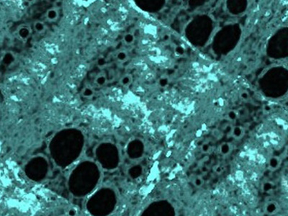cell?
I'll use <instances>...</instances> for the list:
<instances>
[{"instance_id":"6da1fadb","label":"cell","mask_w":288,"mask_h":216,"mask_svg":"<svg viewBox=\"0 0 288 216\" xmlns=\"http://www.w3.org/2000/svg\"><path fill=\"white\" fill-rule=\"evenodd\" d=\"M264 211L268 215H274L279 211V205L274 201H271L267 203L264 207Z\"/></svg>"},{"instance_id":"7a4b0ae2","label":"cell","mask_w":288,"mask_h":216,"mask_svg":"<svg viewBox=\"0 0 288 216\" xmlns=\"http://www.w3.org/2000/svg\"><path fill=\"white\" fill-rule=\"evenodd\" d=\"M279 165H280V160L278 157L274 156V157L270 158L268 162L269 169L272 171H274L276 169L279 168Z\"/></svg>"},{"instance_id":"3957f363","label":"cell","mask_w":288,"mask_h":216,"mask_svg":"<svg viewBox=\"0 0 288 216\" xmlns=\"http://www.w3.org/2000/svg\"><path fill=\"white\" fill-rule=\"evenodd\" d=\"M59 17V12L56 8H51L46 12V17L48 20L55 21Z\"/></svg>"},{"instance_id":"277c9868","label":"cell","mask_w":288,"mask_h":216,"mask_svg":"<svg viewBox=\"0 0 288 216\" xmlns=\"http://www.w3.org/2000/svg\"><path fill=\"white\" fill-rule=\"evenodd\" d=\"M107 82V78L106 75L101 74L98 75L95 79V83L97 85L100 87L104 86Z\"/></svg>"},{"instance_id":"5b68a950","label":"cell","mask_w":288,"mask_h":216,"mask_svg":"<svg viewBox=\"0 0 288 216\" xmlns=\"http://www.w3.org/2000/svg\"><path fill=\"white\" fill-rule=\"evenodd\" d=\"M33 27L34 30L38 33H43L44 30H46V25L41 21H36V22H35V23L33 25Z\"/></svg>"},{"instance_id":"8992f818","label":"cell","mask_w":288,"mask_h":216,"mask_svg":"<svg viewBox=\"0 0 288 216\" xmlns=\"http://www.w3.org/2000/svg\"><path fill=\"white\" fill-rule=\"evenodd\" d=\"M18 34L22 39H27L30 35V29L25 26L20 27L18 30Z\"/></svg>"},{"instance_id":"52a82bcc","label":"cell","mask_w":288,"mask_h":216,"mask_svg":"<svg viewBox=\"0 0 288 216\" xmlns=\"http://www.w3.org/2000/svg\"><path fill=\"white\" fill-rule=\"evenodd\" d=\"M95 94V91H94L93 88L90 87H87L84 88L82 90V96L85 98H91Z\"/></svg>"},{"instance_id":"ba28073f","label":"cell","mask_w":288,"mask_h":216,"mask_svg":"<svg viewBox=\"0 0 288 216\" xmlns=\"http://www.w3.org/2000/svg\"><path fill=\"white\" fill-rule=\"evenodd\" d=\"M230 151H231V146L229 145V143H224L221 145V148H220V152L221 154L224 156L227 155L229 154Z\"/></svg>"},{"instance_id":"9c48e42d","label":"cell","mask_w":288,"mask_h":216,"mask_svg":"<svg viewBox=\"0 0 288 216\" xmlns=\"http://www.w3.org/2000/svg\"><path fill=\"white\" fill-rule=\"evenodd\" d=\"M135 41V37L131 33H126L123 37V41L126 45H131Z\"/></svg>"},{"instance_id":"30bf717a","label":"cell","mask_w":288,"mask_h":216,"mask_svg":"<svg viewBox=\"0 0 288 216\" xmlns=\"http://www.w3.org/2000/svg\"><path fill=\"white\" fill-rule=\"evenodd\" d=\"M132 82V77L130 74H126L122 77L120 79V83L123 86H128Z\"/></svg>"},{"instance_id":"8fae6325","label":"cell","mask_w":288,"mask_h":216,"mask_svg":"<svg viewBox=\"0 0 288 216\" xmlns=\"http://www.w3.org/2000/svg\"><path fill=\"white\" fill-rule=\"evenodd\" d=\"M128 59V54L124 51H120L117 54V59L120 62L125 61Z\"/></svg>"},{"instance_id":"7c38bea8","label":"cell","mask_w":288,"mask_h":216,"mask_svg":"<svg viewBox=\"0 0 288 216\" xmlns=\"http://www.w3.org/2000/svg\"><path fill=\"white\" fill-rule=\"evenodd\" d=\"M262 189H263L264 192H268L271 191L273 189V184L270 182H266L262 185Z\"/></svg>"},{"instance_id":"4fadbf2b","label":"cell","mask_w":288,"mask_h":216,"mask_svg":"<svg viewBox=\"0 0 288 216\" xmlns=\"http://www.w3.org/2000/svg\"><path fill=\"white\" fill-rule=\"evenodd\" d=\"M204 183L203 180L202 179V177H196L193 180V184L195 187H200L203 186Z\"/></svg>"},{"instance_id":"5bb4252c","label":"cell","mask_w":288,"mask_h":216,"mask_svg":"<svg viewBox=\"0 0 288 216\" xmlns=\"http://www.w3.org/2000/svg\"><path fill=\"white\" fill-rule=\"evenodd\" d=\"M222 168L221 167V166H217V167L215 168V172H216L217 174H221L222 172Z\"/></svg>"},{"instance_id":"9a60e30c","label":"cell","mask_w":288,"mask_h":216,"mask_svg":"<svg viewBox=\"0 0 288 216\" xmlns=\"http://www.w3.org/2000/svg\"><path fill=\"white\" fill-rule=\"evenodd\" d=\"M209 150V146L208 145H207V144H205V145H203V151H204V152H208V151Z\"/></svg>"},{"instance_id":"2e32d148","label":"cell","mask_w":288,"mask_h":216,"mask_svg":"<svg viewBox=\"0 0 288 216\" xmlns=\"http://www.w3.org/2000/svg\"><path fill=\"white\" fill-rule=\"evenodd\" d=\"M287 154H288V149H287Z\"/></svg>"}]
</instances>
